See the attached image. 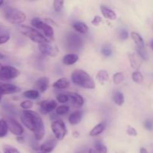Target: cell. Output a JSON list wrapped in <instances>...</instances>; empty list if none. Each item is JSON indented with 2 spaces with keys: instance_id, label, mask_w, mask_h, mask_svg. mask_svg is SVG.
<instances>
[{
  "instance_id": "obj_1",
  "label": "cell",
  "mask_w": 153,
  "mask_h": 153,
  "mask_svg": "<svg viewBox=\"0 0 153 153\" xmlns=\"http://www.w3.org/2000/svg\"><path fill=\"white\" fill-rule=\"evenodd\" d=\"M22 124L34 132L35 139L41 140L45 134L44 123L40 115L37 112L31 110H25L20 117Z\"/></svg>"
},
{
  "instance_id": "obj_2",
  "label": "cell",
  "mask_w": 153,
  "mask_h": 153,
  "mask_svg": "<svg viewBox=\"0 0 153 153\" xmlns=\"http://www.w3.org/2000/svg\"><path fill=\"white\" fill-rule=\"evenodd\" d=\"M72 82L76 85L86 89H94L96 85L94 80L85 70H76L72 73Z\"/></svg>"
},
{
  "instance_id": "obj_3",
  "label": "cell",
  "mask_w": 153,
  "mask_h": 153,
  "mask_svg": "<svg viewBox=\"0 0 153 153\" xmlns=\"http://www.w3.org/2000/svg\"><path fill=\"white\" fill-rule=\"evenodd\" d=\"M3 16L7 22L13 24L22 23L26 19V16L23 12L11 7H6L4 9Z\"/></svg>"
},
{
  "instance_id": "obj_4",
  "label": "cell",
  "mask_w": 153,
  "mask_h": 153,
  "mask_svg": "<svg viewBox=\"0 0 153 153\" xmlns=\"http://www.w3.org/2000/svg\"><path fill=\"white\" fill-rule=\"evenodd\" d=\"M20 31L22 34L31 39L32 41L39 43V44L49 43V40L45 36H43L41 33L39 32L37 30L34 29V28H31L28 25H21Z\"/></svg>"
},
{
  "instance_id": "obj_5",
  "label": "cell",
  "mask_w": 153,
  "mask_h": 153,
  "mask_svg": "<svg viewBox=\"0 0 153 153\" xmlns=\"http://www.w3.org/2000/svg\"><path fill=\"white\" fill-rule=\"evenodd\" d=\"M19 75V71L11 66H2L0 64V80L8 81L15 79Z\"/></svg>"
},
{
  "instance_id": "obj_6",
  "label": "cell",
  "mask_w": 153,
  "mask_h": 153,
  "mask_svg": "<svg viewBox=\"0 0 153 153\" xmlns=\"http://www.w3.org/2000/svg\"><path fill=\"white\" fill-rule=\"evenodd\" d=\"M67 47L70 50H78L83 46V40L82 37L76 33H69L66 40Z\"/></svg>"
},
{
  "instance_id": "obj_7",
  "label": "cell",
  "mask_w": 153,
  "mask_h": 153,
  "mask_svg": "<svg viewBox=\"0 0 153 153\" xmlns=\"http://www.w3.org/2000/svg\"><path fill=\"white\" fill-rule=\"evenodd\" d=\"M51 128H52V132L57 140H63L67 133V129L65 126V124L61 120H57L53 121L51 125Z\"/></svg>"
},
{
  "instance_id": "obj_8",
  "label": "cell",
  "mask_w": 153,
  "mask_h": 153,
  "mask_svg": "<svg viewBox=\"0 0 153 153\" xmlns=\"http://www.w3.org/2000/svg\"><path fill=\"white\" fill-rule=\"evenodd\" d=\"M31 24H32L33 26L35 27L36 28H38V29L42 30L47 39L53 38V35H54L53 28H52V27H51L50 25H48L47 23H45V22H43L40 19H39V18L37 17H35L31 20Z\"/></svg>"
},
{
  "instance_id": "obj_9",
  "label": "cell",
  "mask_w": 153,
  "mask_h": 153,
  "mask_svg": "<svg viewBox=\"0 0 153 153\" xmlns=\"http://www.w3.org/2000/svg\"><path fill=\"white\" fill-rule=\"evenodd\" d=\"M38 49L42 54L49 56H55L59 52L57 46L51 45L49 43H40L38 46Z\"/></svg>"
},
{
  "instance_id": "obj_10",
  "label": "cell",
  "mask_w": 153,
  "mask_h": 153,
  "mask_svg": "<svg viewBox=\"0 0 153 153\" xmlns=\"http://www.w3.org/2000/svg\"><path fill=\"white\" fill-rule=\"evenodd\" d=\"M7 125V128L10 130L12 134L15 135H21L24 132V129L22 126L16 120L13 119H7L6 121Z\"/></svg>"
},
{
  "instance_id": "obj_11",
  "label": "cell",
  "mask_w": 153,
  "mask_h": 153,
  "mask_svg": "<svg viewBox=\"0 0 153 153\" xmlns=\"http://www.w3.org/2000/svg\"><path fill=\"white\" fill-rule=\"evenodd\" d=\"M20 91V88L12 84H4L0 82V94H13Z\"/></svg>"
},
{
  "instance_id": "obj_12",
  "label": "cell",
  "mask_w": 153,
  "mask_h": 153,
  "mask_svg": "<svg viewBox=\"0 0 153 153\" xmlns=\"http://www.w3.org/2000/svg\"><path fill=\"white\" fill-rule=\"evenodd\" d=\"M67 95L68 96L69 100H70L72 105L75 108H81L85 103V100L83 97L76 93H67Z\"/></svg>"
},
{
  "instance_id": "obj_13",
  "label": "cell",
  "mask_w": 153,
  "mask_h": 153,
  "mask_svg": "<svg viewBox=\"0 0 153 153\" xmlns=\"http://www.w3.org/2000/svg\"><path fill=\"white\" fill-rule=\"evenodd\" d=\"M57 102L55 100H43L40 103L41 111L43 113H50L57 108Z\"/></svg>"
},
{
  "instance_id": "obj_14",
  "label": "cell",
  "mask_w": 153,
  "mask_h": 153,
  "mask_svg": "<svg viewBox=\"0 0 153 153\" xmlns=\"http://www.w3.org/2000/svg\"><path fill=\"white\" fill-rule=\"evenodd\" d=\"M57 144V140L54 137H51L47 141L40 146V149L45 153H49L53 151Z\"/></svg>"
},
{
  "instance_id": "obj_15",
  "label": "cell",
  "mask_w": 153,
  "mask_h": 153,
  "mask_svg": "<svg viewBox=\"0 0 153 153\" xmlns=\"http://www.w3.org/2000/svg\"><path fill=\"white\" fill-rule=\"evenodd\" d=\"M49 79L48 77H41L37 81L35 84L36 88L40 93H44L49 88Z\"/></svg>"
},
{
  "instance_id": "obj_16",
  "label": "cell",
  "mask_w": 153,
  "mask_h": 153,
  "mask_svg": "<svg viewBox=\"0 0 153 153\" xmlns=\"http://www.w3.org/2000/svg\"><path fill=\"white\" fill-rule=\"evenodd\" d=\"M100 9H101L102 13L103 16L105 18H106L108 19H110V20H114V19H116V13H115L114 11L111 10L110 8H108V7H105L104 5H102L100 7Z\"/></svg>"
},
{
  "instance_id": "obj_17",
  "label": "cell",
  "mask_w": 153,
  "mask_h": 153,
  "mask_svg": "<svg viewBox=\"0 0 153 153\" xmlns=\"http://www.w3.org/2000/svg\"><path fill=\"white\" fill-rule=\"evenodd\" d=\"M131 38H132V40L134 41V43H135L137 49H144L145 44L144 41H143V39L142 38V37L138 34V33L133 31V32L131 33Z\"/></svg>"
},
{
  "instance_id": "obj_18",
  "label": "cell",
  "mask_w": 153,
  "mask_h": 153,
  "mask_svg": "<svg viewBox=\"0 0 153 153\" xmlns=\"http://www.w3.org/2000/svg\"><path fill=\"white\" fill-rule=\"evenodd\" d=\"M82 112L81 111H76L72 113L69 117V122L72 125H76L82 120Z\"/></svg>"
},
{
  "instance_id": "obj_19",
  "label": "cell",
  "mask_w": 153,
  "mask_h": 153,
  "mask_svg": "<svg viewBox=\"0 0 153 153\" xmlns=\"http://www.w3.org/2000/svg\"><path fill=\"white\" fill-rule=\"evenodd\" d=\"M79 60V56L76 54H68L63 58V63L65 65H73Z\"/></svg>"
},
{
  "instance_id": "obj_20",
  "label": "cell",
  "mask_w": 153,
  "mask_h": 153,
  "mask_svg": "<svg viewBox=\"0 0 153 153\" xmlns=\"http://www.w3.org/2000/svg\"><path fill=\"white\" fill-rule=\"evenodd\" d=\"M69 86H70V82L64 78L58 79L53 84V88L56 89H66Z\"/></svg>"
},
{
  "instance_id": "obj_21",
  "label": "cell",
  "mask_w": 153,
  "mask_h": 153,
  "mask_svg": "<svg viewBox=\"0 0 153 153\" xmlns=\"http://www.w3.org/2000/svg\"><path fill=\"white\" fill-rule=\"evenodd\" d=\"M73 27L76 31L81 33V34H86L88 31V27L85 22H76L73 23Z\"/></svg>"
},
{
  "instance_id": "obj_22",
  "label": "cell",
  "mask_w": 153,
  "mask_h": 153,
  "mask_svg": "<svg viewBox=\"0 0 153 153\" xmlns=\"http://www.w3.org/2000/svg\"><path fill=\"white\" fill-rule=\"evenodd\" d=\"M105 128V125L104 123H100L97 124L94 128L90 132V135L91 137H96V136H98L104 131V129Z\"/></svg>"
},
{
  "instance_id": "obj_23",
  "label": "cell",
  "mask_w": 153,
  "mask_h": 153,
  "mask_svg": "<svg viewBox=\"0 0 153 153\" xmlns=\"http://www.w3.org/2000/svg\"><path fill=\"white\" fill-rule=\"evenodd\" d=\"M96 78H97V79L99 81V82H100L101 83L103 84L105 83V82L108 81L109 75L107 71L102 70H100V71L97 73Z\"/></svg>"
},
{
  "instance_id": "obj_24",
  "label": "cell",
  "mask_w": 153,
  "mask_h": 153,
  "mask_svg": "<svg viewBox=\"0 0 153 153\" xmlns=\"http://www.w3.org/2000/svg\"><path fill=\"white\" fill-rule=\"evenodd\" d=\"M23 96L25 98L31 99V100H36L40 96V93L37 90H30L26 91L23 93Z\"/></svg>"
},
{
  "instance_id": "obj_25",
  "label": "cell",
  "mask_w": 153,
  "mask_h": 153,
  "mask_svg": "<svg viewBox=\"0 0 153 153\" xmlns=\"http://www.w3.org/2000/svg\"><path fill=\"white\" fill-rule=\"evenodd\" d=\"M7 123L4 120H0V138H2L6 134H7Z\"/></svg>"
},
{
  "instance_id": "obj_26",
  "label": "cell",
  "mask_w": 153,
  "mask_h": 153,
  "mask_svg": "<svg viewBox=\"0 0 153 153\" xmlns=\"http://www.w3.org/2000/svg\"><path fill=\"white\" fill-rule=\"evenodd\" d=\"M114 101L118 105H122L124 103V96L120 91H117L114 94Z\"/></svg>"
},
{
  "instance_id": "obj_27",
  "label": "cell",
  "mask_w": 153,
  "mask_h": 153,
  "mask_svg": "<svg viewBox=\"0 0 153 153\" xmlns=\"http://www.w3.org/2000/svg\"><path fill=\"white\" fill-rule=\"evenodd\" d=\"M125 76L122 73H117L113 76V82L115 85H120L124 81Z\"/></svg>"
},
{
  "instance_id": "obj_28",
  "label": "cell",
  "mask_w": 153,
  "mask_h": 153,
  "mask_svg": "<svg viewBox=\"0 0 153 153\" xmlns=\"http://www.w3.org/2000/svg\"><path fill=\"white\" fill-rule=\"evenodd\" d=\"M131 78H132V80L136 83H141L143 80V75L138 71L134 72L131 75Z\"/></svg>"
},
{
  "instance_id": "obj_29",
  "label": "cell",
  "mask_w": 153,
  "mask_h": 153,
  "mask_svg": "<svg viewBox=\"0 0 153 153\" xmlns=\"http://www.w3.org/2000/svg\"><path fill=\"white\" fill-rule=\"evenodd\" d=\"M95 149L97 153H107L108 149L104 144L101 143L100 142H97L95 143Z\"/></svg>"
},
{
  "instance_id": "obj_30",
  "label": "cell",
  "mask_w": 153,
  "mask_h": 153,
  "mask_svg": "<svg viewBox=\"0 0 153 153\" xmlns=\"http://www.w3.org/2000/svg\"><path fill=\"white\" fill-rule=\"evenodd\" d=\"M70 108L67 105H61L58 106L56 108V114L58 115H64L68 113Z\"/></svg>"
},
{
  "instance_id": "obj_31",
  "label": "cell",
  "mask_w": 153,
  "mask_h": 153,
  "mask_svg": "<svg viewBox=\"0 0 153 153\" xmlns=\"http://www.w3.org/2000/svg\"><path fill=\"white\" fill-rule=\"evenodd\" d=\"M3 152L4 153H19L16 148L10 145H4L3 146Z\"/></svg>"
},
{
  "instance_id": "obj_32",
  "label": "cell",
  "mask_w": 153,
  "mask_h": 153,
  "mask_svg": "<svg viewBox=\"0 0 153 153\" xmlns=\"http://www.w3.org/2000/svg\"><path fill=\"white\" fill-rule=\"evenodd\" d=\"M3 107H4L3 108H4L6 111L8 112V113L12 114H16V108H15V107L13 105L9 104V103H6V104H4Z\"/></svg>"
},
{
  "instance_id": "obj_33",
  "label": "cell",
  "mask_w": 153,
  "mask_h": 153,
  "mask_svg": "<svg viewBox=\"0 0 153 153\" xmlns=\"http://www.w3.org/2000/svg\"><path fill=\"white\" fill-rule=\"evenodd\" d=\"M64 1H60V0H55L53 2L54 8H55V11L59 12L62 10L63 7H64Z\"/></svg>"
},
{
  "instance_id": "obj_34",
  "label": "cell",
  "mask_w": 153,
  "mask_h": 153,
  "mask_svg": "<svg viewBox=\"0 0 153 153\" xmlns=\"http://www.w3.org/2000/svg\"><path fill=\"white\" fill-rule=\"evenodd\" d=\"M129 60H130V63H131V67H133L134 69H137V67H139V63L138 61L137 60L136 57L134 56V55L133 54H130L129 55Z\"/></svg>"
},
{
  "instance_id": "obj_35",
  "label": "cell",
  "mask_w": 153,
  "mask_h": 153,
  "mask_svg": "<svg viewBox=\"0 0 153 153\" xmlns=\"http://www.w3.org/2000/svg\"><path fill=\"white\" fill-rule=\"evenodd\" d=\"M101 53L104 56L109 57L112 55V49L110 46H103L101 49Z\"/></svg>"
},
{
  "instance_id": "obj_36",
  "label": "cell",
  "mask_w": 153,
  "mask_h": 153,
  "mask_svg": "<svg viewBox=\"0 0 153 153\" xmlns=\"http://www.w3.org/2000/svg\"><path fill=\"white\" fill-rule=\"evenodd\" d=\"M56 98L57 100L61 103H65L69 101V97L66 94H59Z\"/></svg>"
},
{
  "instance_id": "obj_37",
  "label": "cell",
  "mask_w": 153,
  "mask_h": 153,
  "mask_svg": "<svg viewBox=\"0 0 153 153\" xmlns=\"http://www.w3.org/2000/svg\"><path fill=\"white\" fill-rule=\"evenodd\" d=\"M119 37L121 40H125L128 39V32L126 28H121L119 31Z\"/></svg>"
},
{
  "instance_id": "obj_38",
  "label": "cell",
  "mask_w": 153,
  "mask_h": 153,
  "mask_svg": "<svg viewBox=\"0 0 153 153\" xmlns=\"http://www.w3.org/2000/svg\"><path fill=\"white\" fill-rule=\"evenodd\" d=\"M33 106V102L31 101H29V100H26V101L22 102L20 104V107L22 108L25 109V110H29L31 108H32Z\"/></svg>"
},
{
  "instance_id": "obj_39",
  "label": "cell",
  "mask_w": 153,
  "mask_h": 153,
  "mask_svg": "<svg viewBox=\"0 0 153 153\" xmlns=\"http://www.w3.org/2000/svg\"><path fill=\"white\" fill-rule=\"evenodd\" d=\"M137 54H138L139 56H140L142 59L145 60V61H146V60H147L148 54H147V52L144 50V49H137Z\"/></svg>"
},
{
  "instance_id": "obj_40",
  "label": "cell",
  "mask_w": 153,
  "mask_h": 153,
  "mask_svg": "<svg viewBox=\"0 0 153 153\" xmlns=\"http://www.w3.org/2000/svg\"><path fill=\"white\" fill-rule=\"evenodd\" d=\"M126 132L128 135L130 136H137V132L136 131V129L133 127H131V126H128L127 127V130H126Z\"/></svg>"
},
{
  "instance_id": "obj_41",
  "label": "cell",
  "mask_w": 153,
  "mask_h": 153,
  "mask_svg": "<svg viewBox=\"0 0 153 153\" xmlns=\"http://www.w3.org/2000/svg\"><path fill=\"white\" fill-rule=\"evenodd\" d=\"M144 127L149 131H152L153 130V122L151 120H146L143 123Z\"/></svg>"
},
{
  "instance_id": "obj_42",
  "label": "cell",
  "mask_w": 153,
  "mask_h": 153,
  "mask_svg": "<svg viewBox=\"0 0 153 153\" xmlns=\"http://www.w3.org/2000/svg\"><path fill=\"white\" fill-rule=\"evenodd\" d=\"M9 39H10V34H7V35H0V45L7 43L9 40Z\"/></svg>"
},
{
  "instance_id": "obj_43",
  "label": "cell",
  "mask_w": 153,
  "mask_h": 153,
  "mask_svg": "<svg viewBox=\"0 0 153 153\" xmlns=\"http://www.w3.org/2000/svg\"><path fill=\"white\" fill-rule=\"evenodd\" d=\"M7 34H10L9 31L2 24L0 23V35H7Z\"/></svg>"
},
{
  "instance_id": "obj_44",
  "label": "cell",
  "mask_w": 153,
  "mask_h": 153,
  "mask_svg": "<svg viewBox=\"0 0 153 153\" xmlns=\"http://www.w3.org/2000/svg\"><path fill=\"white\" fill-rule=\"evenodd\" d=\"M101 22H102V18L101 16H95L94 19H93V20L91 21V22H92V24L94 25H98Z\"/></svg>"
},
{
  "instance_id": "obj_45",
  "label": "cell",
  "mask_w": 153,
  "mask_h": 153,
  "mask_svg": "<svg viewBox=\"0 0 153 153\" xmlns=\"http://www.w3.org/2000/svg\"><path fill=\"white\" fill-rule=\"evenodd\" d=\"M16 140H17L19 143H22L24 142V137H16Z\"/></svg>"
},
{
  "instance_id": "obj_46",
  "label": "cell",
  "mask_w": 153,
  "mask_h": 153,
  "mask_svg": "<svg viewBox=\"0 0 153 153\" xmlns=\"http://www.w3.org/2000/svg\"><path fill=\"white\" fill-rule=\"evenodd\" d=\"M75 153H88V149H80L76 151Z\"/></svg>"
},
{
  "instance_id": "obj_47",
  "label": "cell",
  "mask_w": 153,
  "mask_h": 153,
  "mask_svg": "<svg viewBox=\"0 0 153 153\" xmlns=\"http://www.w3.org/2000/svg\"><path fill=\"white\" fill-rule=\"evenodd\" d=\"M73 137H79V133L78 132V131H73Z\"/></svg>"
},
{
  "instance_id": "obj_48",
  "label": "cell",
  "mask_w": 153,
  "mask_h": 153,
  "mask_svg": "<svg viewBox=\"0 0 153 153\" xmlns=\"http://www.w3.org/2000/svg\"><path fill=\"white\" fill-rule=\"evenodd\" d=\"M88 153H97V151H96L95 149H88Z\"/></svg>"
},
{
  "instance_id": "obj_49",
  "label": "cell",
  "mask_w": 153,
  "mask_h": 153,
  "mask_svg": "<svg viewBox=\"0 0 153 153\" xmlns=\"http://www.w3.org/2000/svg\"><path fill=\"white\" fill-rule=\"evenodd\" d=\"M140 153H148V152L145 148H141L140 150Z\"/></svg>"
},
{
  "instance_id": "obj_50",
  "label": "cell",
  "mask_w": 153,
  "mask_h": 153,
  "mask_svg": "<svg viewBox=\"0 0 153 153\" xmlns=\"http://www.w3.org/2000/svg\"><path fill=\"white\" fill-rule=\"evenodd\" d=\"M150 46H151V48H152V49L153 50V40H151V42H150Z\"/></svg>"
},
{
  "instance_id": "obj_51",
  "label": "cell",
  "mask_w": 153,
  "mask_h": 153,
  "mask_svg": "<svg viewBox=\"0 0 153 153\" xmlns=\"http://www.w3.org/2000/svg\"><path fill=\"white\" fill-rule=\"evenodd\" d=\"M4 58V55H3L1 53H0V59H2V58Z\"/></svg>"
},
{
  "instance_id": "obj_52",
  "label": "cell",
  "mask_w": 153,
  "mask_h": 153,
  "mask_svg": "<svg viewBox=\"0 0 153 153\" xmlns=\"http://www.w3.org/2000/svg\"><path fill=\"white\" fill-rule=\"evenodd\" d=\"M3 3H4V1H3L2 0H0V6H1V5H2V4H3Z\"/></svg>"
},
{
  "instance_id": "obj_53",
  "label": "cell",
  "mask_w": 153,
  "mask_h": 153,
  "mask_svg": "<svg viewBox=\"0 0 153 153\" xmlns=\"http://www.w3.org/2000/svg\"><path fill=\"white\" fill-rule=\"evenodd\" d=\"M1 97H2V96H1V94H0V102H1Z\"/></svg>"
},
{
  "instance_id": "obj_54",
  "label": "cell",
  "mask_w": 153,
  "mask_h": 153,
  "mask_svg": "<svg viewBox=\"0 0 153 153\" xmlns=\"http://www.w3.org/2000/svg\"><path fill=\"white\" fill-rule=\"evenodd\" d=\"M0 153H1V152H0Z\"/></svg>"
}]
</instances>
